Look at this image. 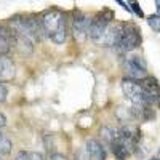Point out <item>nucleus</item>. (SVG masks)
<instances>
[{
	"label": "nucleus",
	"instance_id": "f257e3e1",
	"mask_svg": "<svg viewBox=\"0 0 160 160\" xmlns=\"http://www.w3.org/2000/svg\"><path fill=\"white\" fill-rule=\"evenodd\" d=\"M122 90H123V95L133 102L135 111H141V112L149 111L148 109L149 101H148V98H146V93L142 90V85L138 82V80L123 78L122 80Z\"/></svg>",
	"mask_w": 160,
	"mask_h": 160
},
{
	"label": "nucleus",
	"instance_id": "f03ea898",
	"mask_svg": "<svg viewBox=\"0 0 160 160\" xmlns=\"http://www.w3.org/2000/svg\"><path fill=\"white\" fill-rule=\"evenodd\" d=\"M40 21H42L45 34H48V37H53V35H56L59 32H68L66 31V16H64V13L56 10V8H51V10L45 11Z\"/></svg>",
	"mask_w": 160,
	"mask_h": 160
},
{
	"label": "nucleus",
	"instance_id": "7ed1b4c3",
	"mask_svg": "<svg viewBox=\"0 0 160 160\" xmlns=\"http://www.w3.org/2000/svg\"><path fill=\"white\" fill-rule=\"evenodd\" d=\"M120 28H122V32H120L118 47H122L127 51L139 47V43H141V31H139L138 26L128 22V24H120Z\"/></svg>",
	"mask_w": 160,
	"mask_h": 160
},
{
	"label": "nucleus",
	"instance_id": "20e7f679",
	"mask_svg": "<svg viewBox=\"0 0 160 160\" xmlns=\"http://www.w3.org/2000/svg\"><path fill=\"white\" fill-rule=\"evenodd\" d=\"M112 19H114V13L109 8H104L102 11L96 13L95 18L91 19L90 29H88V37L93 40H98L102 35V32L109 28V22Z\"/></svg>",
	"mask_w": 160,
	"mask_h": 160
},
{
	"label": "nucleus",
	"instance_id": "39448f33",
	"mask_svg": "<svg viewBox=\"0 0 160 160\" xmlns=\"http://www.w3.org/2000/svg\"><path fill=\"white\" fill-rule=\"evenodd\" d=\"M123 68L128 74V78H133V80H136V78L144 80L146 78V62L139 56H133L128 61H125Z\"/></svg>",
	"mask_w": 160,
	"mask_h": 160
},
{
	"label": "nucleus",
	"instance_id": "423d86ee",
	"mask_svg": "<svg viewBox=\"0 0 160 160\" xmlns=\"http://www.w3.org/2000/svg\"><path fill=\"white\" fill-rule=\"evenodd\" d=\"M141 85H142V90L146 93V98H148L149 104L160 102V87L154 77H146L144 80H141Z\"/></svg>",
	"mask_w": 160,
	"mask_h": 160
},
{
	"label": "nucleus",
	"instance_id": "0eeeda50",
	"mask_svg": "<svg viewBox=\"0 0 160 160\" xmlns=\"http://www.w3.org/2000/svg\"><path fill=\"white\" fill-rule=\"evenodd\" d=\"M90 24H91V19H88L85 15H82V13H75V18H74V22H72V31H74L75 38L83 40L85 35H88Z\"/></svg>",
	"mask_w": 160,
	"mask_h": 160
},
{
	"label": "nucleus",
	"instance_id": "6e6552de",
	"mask_svg": "<svg viewBox=\"0 0 160 160\" xmlns=\"http://www.w3.org/2000/svg\"><path fill=\"white\" fill-rule=\"evenodd\" d=\"M120 32H122V28L120 26H109L108 29L102 32V35L96 40L98 43H102L106 47H112V45H118V40H120Z\"/></svg>",
	"mask_w": 160,
	"mask_h": 160
},
{
	"label": "nucleus",
	"instance_id": "1a4fd4ad",
	"mask_svg": "<svg viewBox=\"0 0 160 160\" xmlns=\"http://www.w3.org/2000/svg\"><path fill=\"white\" fill-rule=\"evenodd\" d=\"M87 155L91 160H106V149L99 141L88 139L87 141Z\"/></svg>",
	"mask_w": 160,
	"mask_h": 160
},
{
	"label": "nucleus",
	"instance_id": "9d476101",
	"mask_svg": "<svg viewBox=\"0 0 160 160\" xmlns=\"http://www.w3.org/2000/svg\"><path fill=\"white\" fill-rule=\"evenodd\" d=\"M111 148H112V152H114V155L118 158V160H125L127 157H128V154L131 152V149L128 148V146L122 141V138H117L112 144H111Z\"/></svg>",
	"mask_w": 160,
	"mask_h": 160
},
{
	"label": "nucleus",
	"instance_id": "9b49d317",
	"mask_svg": "<svg viewBox=\"0 0 160 160\" xmlns=\"http://www.w3.org/2000/svg\"><path fill=\"white\" fill-rule=\"evenodd\" d=\"M15 77V66L8 58H0V80H10Z\"/></svg>",
	"mask_w": 160,
	"mask_h": 160
},
{
	"label": "nucleus",
	"instance_id": "f8f14e48",
	"mask_svg": "<svg viewBox=\"0 0 160 160\" xmlns=\"http://www.w3.org/2000/svg\"><path fill=\"white\" fill-rule=\"evenodd\" d=\"M11 152V141L0 133V155H7Z\"/></svg>",
	"mask_w": 160,
	"mask_h": 160
},
{
	"label": "nucleus",
	"instance_id": "ddd939ff",
	"mask_svg": "<svg viewBox=\"0 0 160 160\" xmlns=\"http://www.w3.org/2000/svg\"><path fill=\"white\" fill-rule=\"evenodd\" d=\"M148 24L154 32H160V16L158 15H151L148 18Z\"/></svg>",
	"mask_w": 160,
	"mask_h": 160
},
{
	"label": "nucleus",
	"instance_id": "4468645a",
	"mask_svg": "<svg viewBox=\"0 0 160 160\" xmlns=\"http://www.w3.org/2000/svg\"><path fill=\"white\" fill-rule=\"evenodd\" d=\"M10 50V38L0 37V55H5Z\"/></svg>",
	"mask_w": 160,
	"mask_h": 160
},
{
	"label": "nucleus",
	"instance_id": "2eb2a0df",
	"mask_svg": "<svg viewBox=\"0 0 160 160\" xmlns=\"http://www.w3.org/2000/svg\"><path fill=\"white\" fill-rule=\"evenodd\" d=\"M0 37H5V38H10V37H15V34H11L10 29H7L5 26L0 24Z\"/></svg>",
	"mask_w": 160,
	"mask_h": 160
},
{
	"label": "nucleus",
	"instance_id": "dca6fc26",
	"mask_svg": "<svg viewBox=\"0 0 160 160\" xmlns=\"http://www.w3.org/2000/svg\"><path fill=\"white\" fill-rule=\"evenodd\" d=\"M130 7H131V10H133V11H135V13H136V15L139 16V18H142V16H144V13H142V10L139 8V5H138L136 2H131V3H130Z\"/></svg>",
	"mask_w": 160,
	"mask_h": 160
},
{
	"label": "nucleus",
	"instance_id": "f3484780",
	"mask_svg": "<svg viewBox=\"0 0 160 160\" xmlns=\"http://www.w3.org/2000/svg\"><path fill=\"white\" fill-rule=\"evenodd\" d=\"M75 160H90V157L87 155V151L85 152L78 151V152H75Z\"/></svg>",
	"mask_w": 160,
	"mask_h": 160
},
{
	"label": "nucleus",
	"instance_id": "a211bd4d",
	"mask_svg": "<svg viewBox=\"0 0 160 160\" xmlns=\"http://www.w3.org/2000/svg\"><path fill=\"white\" fill-rule=\"evenodd\" d=\"M7 98V87L3 83H0V102H3Z\"/></svg>",
	"mask_w": 160,
	"mask_h": 160
},
{
	"label": "nucleus",
	"instance_id": "6ab92c4d",
	"mask_svg": "<svg viewBox=\"0 0 160 160\" xmlns=\"http://www.w3.org/2000/svg\"><path fill=\"white\" fill-rule=\"evenodd\" d=\"M29 160H43V157L38 152H29Z\"/></svg>",
	"mask_w": 160,
	"mask_h": 160
},
{
	"label": "nucleus",
	"instance_id": "aec40b11",
	"mask_svg": "<svg viewBox=\"0 0 160 160\" xmlns=\"http://www.w3.org/2000/svg\"><path fill=\"white\" fill-rule=\"evenodd\" d=\"M50 160H68V158H66L64 155H61V154H51Z\"/></svg>",
	"mask_w": 160,
	"mask_h": 160
},
{
	"label": "nucleus",
	"instance_id": "412c9836",
	"mask_svg": "<svg viewBox=\"0 0 160 160\" xmlns=\"http://www.w3.org/2000/svg\"><path fill=\"white\" fill-rule=\"evenodd\" d=\"M5 123H7L5 115H3V114H0V128H3V127H5Z\"/></svg>",
	"mask_w": 160,
	"mask_h": 160
},
{
	"label": "nucleus",
	"instance_id": "4be33fe9",
	"mask_svg": "<svg viewBox=\"0 0 160 160\" xmlns=\"http://www.w3.org/2000/svg\"><path fill=\"white\" fill-rule=\"evenodd\" d=\"M155 5H157V11H158V16H160V0H158V2H157Z\"/></svg>",
	"mask_w": 160,
	"mask_h": 160
},
{
	"label": "nucleus",
	"instance_id": "5701e85b",
	"mask_svg": "<svg viewBox=\"0 0 160 160\" xmlns=\"http://www.w3.org/2000/svg\"><path fill=\"white\" fill-rule=\"evenodd\" d=\"M151 160H155V158H151Z\"/></svg>",
	"mask_w": 160,
	"mask_h": 160
}]
</instances>
